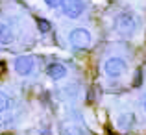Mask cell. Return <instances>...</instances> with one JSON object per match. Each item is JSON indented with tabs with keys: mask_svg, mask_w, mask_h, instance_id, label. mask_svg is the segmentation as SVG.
<instances>
[{
	"mask_svg": "<svg viewBox=\"0 0 146 135\" xmlns=\"http://www.w3.org/2000/svg\"><path fill=\"white\" fill-rule=\"evenodd\" d=\"M61 9L63 15L68 19H80L85 11V4L83 0H63L61 2Z\"/></svg>",
	"mask_w": 146,
	"mask_h": 135,
	"instance_id": "cell-5",
	"label": "cell"
},
{
	"mask_svg": "<svg viewBox=\"0 0 146 135\" xmlns=\"http://www.w3.org/2000/svg\"><path fill=\"white\" fill-rule=\"evenodd\" d=\"M46 76H48L50 80H54V82H59V80H63L65 76H67V67H65L63 63H59V61L48 63V67H46Z\"/></svg>",
	"mask_w": 146,
	"mask_h": 135,
	"instance_id": "cell-6",
	"label": "cell"
},
{
	"mask_svg": "<svg viewBox=\"0 0 146 135\" xmlns=\"http://www.w3.org/2000/svg\"><path fill=\"white\" fill-rule=\"evenodd\" d=\"M61 135H87V133L83 132L80 126L67 124V126H63V130H61Z\"/></svg>",
	"mask_w": 146,
	"mask_h": 135,
	"instance_id": "cell-9",
	"label": "cell"
},
{
	"mask_svg": "<svg viewBox=\"0 0 146 135\" xmlns=\"http://www.w3.org/2000/svg\"><path fill=\"white\" fill-rule=\"evenodd\" d=\"M7 107H9V96H7L4 91H0V113L6 111Z\"/></svg>",
	"mask_w": 146,
	"mask_h": 135,
	"instance_id": "cell-11",
	"label": "cell"
},
{
	"mask_svg": "<svg viewBox=\"0 0 146 135\" xmlns=\"http://www.w3.org/2000/svg\"><path fill=\"white\" fill-rule=\"evenodd\" d=\"M13 70L17 72L19 76H22V78L32 76L33 70H35V59H33V56H19V57H15Z\"/></svg>",
	"mask_w": 146,
	"mask_h": 135,
	"instance_id": "cell-4",
	"label": "cell"
},
{
	"mask_svg": "<svg viewBox=\"0 0 146 135\" xmlns=\"http://www.w3.org/2000/svg\"><path fill=\"white\" fill-rule=\"evenodd\" d=\"M61 2H63V0H44V4H46V6H50V7L61 6Z\"/></svg>",
	"mask_w": 146,
	"mask_h": 135,
	"instance_id": "cell-12",
	"label": "cell"
},
{
	"mask_svg": "<svg viewBox=\"0 0 146 135\" xmlns=\"http://www.w3.org/2000/svg\"><path fill=\"white\" fill-rule=\"evenodd\" d=\"M135 124V113H120L117 117V126L120 130H129L131 126Z\"/></svg>",
	"mask_w": 146,
	"mask_h": 135,
	"instance_id": "cell-7",
	"label": "cell"
},
{
	"mask_svg": "<svg viewBox=\"0 0 146 135\" xmlns=\"http://www.w3.org/2000/svg\"><path fill=\"white\" fill-rule=\"evenodd\" d=\"M143 107H144V111H146V96H144V102H143Z\"/></svg>",
	"mask_w": 146,
	"mask_h": 135,
	"instance_id": "cell-13",
	"label": "cell"
},
{
	"mask_svg": "<svg viewBox=\"0 0 146 135\" xmlns=\"http://www.w3.org/2000/svg\"><path fill=\"white\" fill-rule=\"evenodd\" d=\"M35 22H37V30L41 33H48L52 30V24H50V21H46V19H35Z\"/></svg>",
	"mask_w": 146,
	"mask_h": 135,
	"instance_id": "cell-10",
	"label": "cell"
},
{
	"mask_svg": "<svg viewBox=\"0 0 146 135\" xmlns=\"http://www.w3.org/2000/svg\"><path fill=\"white\" fill-rule=\"evenodd\" d=\"M68 43L78 50H87L93 43V37H91L89 30L85 28H74L68 32Z\"/></svg>",
	"mask_w": 146,
	"mask_h": 135,
	"instance_id": "cell-2",
	"label": "cell"
},
{
	"mask_svg": "<svg viewBox=\"0 0 146 135\" xmlns=\"http://www.w3.org/2000/svg\"><path fill=\"white\" fill-rule=\"evenodd\" d=\"M115 26L124 35H133L141 26V19L133 11H122V13H118L115 17Z\"/></svg>",
	"mask_w": 146,
	"mask_h": 135,
	"instance_id": "cell-1",
	"label": "cell"
},
{
	"mask_svg": "<svg viewBox=\"0 0 146 135\" xmlns=\"http://www.w3.org/2000/svg\"><path fill=\"white\" fill-rule=\"evenodd\" d=\"M15 39L13 32H11V28L7 24H4V22H0V45H11Z\"/></svg>",
	"mask_w": 146,
	"mask_h": 135,
	"instance_id": "cell-8",
	"label": "cell"
},
{
	"mask_svg": "<svg viewBox=\"0 0 146 135\" xmlns=\"http://www.w3.org/2000/svg\"><path fill=\"white\" fill-rule=\"evenodd\" d=\"M126 70H128V63L122 57H109L104 63V72L107 78H120L126 74Z\"/></svg>",
	"mask_w": 146,
	"mask_h": 135,
	"instance_id": "cell-3",
	"label": "cell"
}]
</instances>
